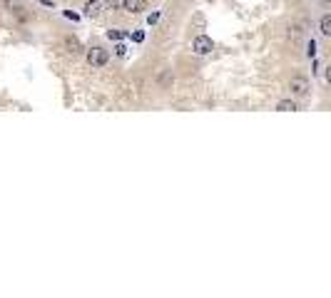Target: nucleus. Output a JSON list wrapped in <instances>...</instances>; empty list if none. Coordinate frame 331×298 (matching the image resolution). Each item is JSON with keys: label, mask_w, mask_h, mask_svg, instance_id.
Returning <instances> with one entry per match:
<instances>
[{"label": "nucleus", "mask_w": 331, "mask_h": 298, "mask_svg": "<svg viewBox=\"0 0 331 298\" xmlns=\"http://www.w3.org/2000/svg\"><path fill=\"white\" fill-rule=\"evenodd\" d=\"M107 60H110V55H107V50L102 48V45H95V48H90L87 50V62L92 67H102V65H107Z\"/></svg>", "instance_id": "obj_1"}, {"label": "nucleus", "mask_w": 331, "mask_h": 298, "mask_svg": "<svg viewBox=\"0 0 331 298\" xmlns=\"http://www.w3.org/2000/svg\"><path fill=\"white\" fill-rule=\"evenodd\" d=\"M192 50L197 55H209L214 50V42H212V37H207V35H197L194 42H192Z\"/></svg>", "instance_id": "obj_2"}, {"label": "nucleus", "mask_w": 331, "mask_h": 298, "mask_svg": "<svg viewBox=\"0 0 331 298\" xmlns=\"http://www.w3.org/2000/svg\"><path fill=\"white\" fill-rule=\"evenodd\" d=\"M102 0H87V5H85V15L87 17H100L102 15Z\"/></svg>", "instance_id": "obj_3"}, {"label": "nucleus", "mask_w": 331, "mask_h": 298, "mask_svg": "<svg viewBox=\"0 0 331 298\" xmlns=\"http://www.w3.org/2000/svg\"><path fill=\"white\" fill-rule=\"evenodd\" d=\"M289 87H292L294 95H306V92H309V82H306L304 77H294L292 82H289Z\"/></svg>", "instance_id": "obj_4"}, {"label": "nucleus", "mask_w": 331, "mask_h": 298, "mask_svg": "<svg viewBox=\"0 0 331 298\" xmlns=\"http://www.w3.org/2000/svg\"><path fill=\"white\" fill-rule=\"evenodd\" d=\"M122 8H125L127 13H142V10H147V0H125V5H122Z\"/></svg>", "instance_id": "obj_5"}, {"label": "nucleus", "mask_w": 331, "mask_h": 298, "mask_svg": "<svg viewBox=\"0 0 331 298\" xmlns=\"http://www.w3.org/2000/svg\"><path fill=\"white\" fill-rule=\"evenodd\" d=\"M65 45H68V50H70L72 55H80V52H82V45H80V40H77L75 35H68V37H65Z\"/></svg>", "instance_id": "obj_6"}, {"label": "nucleus", "mask_w": 331, "mask_h": 298, "mask_svg": "<svg viewBox=\"0 0 331 298\" xmlns=\"http://www.w3.org/2000/svg\"><path fill=\"white\" fill-rule=\"evenodd\" d=\"M277 110H281V112H294V110H296V102H292V99H279V102H277Z\"/></svg>", "instance_id": "obj_7"}, {"label": "nucleus", "mask_w": 331, "mask_h": 298, "mask_svg": "<svg viewBox=\"0 0 331 298\" xmlns=\"http://www.w3.org/2000/svg\"><path fill=\"white\" fill-rule=\"evenodd\" d=\"M5 8H8L10 13L20 15V13H23V0H5Z\"/></svg>", "instance_id": "obj_8"}, {"label": "nucleus", "mask_w": 331, "mask_h": 298, "mask_svg": "<svg viewBox=\"0 0 331 298\" xmlns=\"http://www.w3.org/2000/svg\"><path fill=\"white\" fill-rule=\"evenodd\" d=\"M319 28H321V33H324V35H331V15H324V17H321Z\"/></svg>", "instance_id": "obj_9"}, {"label": "nucleus", "mask_w": 331, "mask_h": 298, "mask_svg": "<svg viewBox=\"0 0 331 298\" xmlns=\"http://www.w3.org/2000/svg\"><path fill=\"white\" fill-rule=\"evenodd\" d=\"M289 37L299 40V37H301V28H299V25H292V28H289Z\"/></svg>", "instance_id": "obj_10"}, {"label": "nucleus", "mask_w": 331, "mask_h": 298, "mask_svg": "<svg viewBox=\"0 0 331 298\" xmlns=\"http://www.w3.org/2000/svg\"><path fill=\"white\" fill-rule=\"evenodd\" d=\"M107 37L117 42V40H122V37H125V33H122V30H110V33H107Z\"/></svg>", "instance_id": "obj_11"}, {"label": "nucleus", "mask_w": 331, "mask_h": 298, "mask_svg": "<svg viewBox=\"0 0 331 298\" xmlns=\"http://www.w3.org/2000/svg\"><path fill=\"white\" fill-rule=\"evenodd\" d=\"M132 40H135V42H142V40H144V33H142V30H135V33H132Z\"/></svg>", "instance_id": "obj_12"}, {"label": "nucleus", "mask_w": 331, "mask_h": 298, "mask_svg": "<svg viewBox=\"0 0 331 298\" xmlns=\"http://www.w3.org/2000/svg\"><path fill=\"white\" fill-rule=\"evenodd\" d=\"M107 3H110L112 8H120V5H125V0H107Z\"/></svg>", "instance_id": "obj_13"}, {"label": "nucleus", "mask_w": 331, "mask_h": 298, "mask_svg": "<svg viewBox=\"0 0 331 298\" xmlns=\"http://www.w3.org/2000/svg\"><path fill=\"white\" fill-rule=\"evenodd\" d=\"M157 20H159V13H152V15H150V25H155Z\"/></svg>", "instance_id": "obj_14"}, {"label": "nucleus", "mask_w": 331, "mask_h": 298, "mask_svg": "<svg viewBox=\"0 0 331 298\" xmlns=\"http://www.w3.org/2000/svg\"><path fill=\"white\" fill-rule=\"evenodd\" d=\"M37 3H43V5H48V8H52V5H55L52 0H37Z\"/></svg>", "instance_id": "obj_15"}, {"label": "nucleus", "mask_w": 331, "mask_h": 298, "mask_svg": "<svg viewBox=\"0 0 331 298\" xmlns=\"http://www.w3.org/2000/svg\"><path fill=\"white\" fill-rule=\"evenodd\" d=\"M326 80H329V84H331V65L326 67Z\"/></svg>", "instance_id": "obj_16"}, {"label": "nucleus", "mask_w": 331, "mask_h": 298, "mask_svg": "<svg viewBox=\"0 0 331 298\" xmlns=\"http://www.w3.org/2000/svg\"><path fill=\"white\" fill-rule=\"evenodd\" d=\"M321 3H326V5H329V3H331V0H321Z\"/></svg>", "instance_id": "obj_17"}]
</instances>
